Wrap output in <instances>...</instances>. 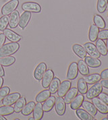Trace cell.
Segmentation results:
<instances>
[{
    "label": "cell",
    "instance_id": "obj_31",
    "mask_svg": "<svg viewBox=\"0 0 108 120\" xmlns=\"http://www.w3.org/2000/svg\"><path fill=\"white\" fill-rule=\"evenodd\" d=\"M51 96V93L49 90H45L39 93L36 97V101L37 103H43Z\"/></svg>",
    "mask_w": 108,
    "mask_h": 120
},
{
    "label": "cell",
    "instance_id": "obj_20",
    "mask_svg": "<svg viewBox=\"0 0 108 120\" xmlns=\"http://www.w3.org/2000/svg\"><path fill=\"white\" fill-rule=\"evenodd\" d=\"M83 101H84L83 95L82 94H79V95L77 94V96L70 103V108L73 110H76L77 109L81 107Z\"/></svg>",
    "mask_w": 108,
    "mask_h": 120
},
{
    "label": "cell",
    "instance_id": "obj_30",
    "mask_svg": "<svg viewBox=\"0 0 108 120\" xmlns=\"http://www.w3.org/2000/svg\"><path fill=\"white\" fill-rule=\"evenodd\" d=\"M35 105H36L35 103L33 101H31L28 103L26 104L25 106L24 107V108L21 111L22 114L23 115L27 116V115H29L31 113H32L33 109L35 107Z\"/></svg>",
    "mask_w": 108,
    "mask_h": 120
},
{
    "label": "cell",
    "instance_id": "obj_8",
    "mask_svg": "<svg viewBox=\"0 0 108 120\" xmlns=\"http://www.w3.org/2000/svg\"><path fill=\"white\" fill-rule=\"evenodd\" d=\"M20 94L18 93H14L12 94H8L5 98L2 100V103L4 105L11 106L14 103L20 98Z\"/></svg>",
    "mask_w": 108,
    "mask_h": 120
},
{
    "label": "cell",
    "instance_id": "obj_15",
    "mask_svg": "<svg viewBox=\"0 0 108 120\" xmlns=\"http://www.w3.org/2000/svg\"><path fill=\"white\" fill-rule=\"evenodd\" d=\"M20 19L19 12L16 10H14L10 14V16L9 19V26L11 28H16L18 26Z\"/></svg>",
    "mask_w": 108,
    "mask_h": 120
},
{
    "label": "cell",
    "instance_id": "obj_25",
    "mask_svg": "<svg viewBox=\"0 0 108 120\" xmlns=\"http://www.w3.org/2000/svg\"><path fill=\"white\" fill-rule=\"evenodd\" d=\"M78 71L81 73L82 76H87L89 74V66H87L85 61L84 60H79L78 62Z\"/></svg>",
    "mask_w": 108,
    "mask_h": 120
},
{
    "label": "cell",
    "instance_id": "obj_39",
    "mask_svg": "<svg viewBox=\"0 0 108 120\" xmlns=\"http://www.w3.org/2000/svg\"><path fill=\"white\" fill-rule=\"evenodd\" d=\"M98 38L101 40H105L108 38V30H102L99 32Z\"/></svg>",
    "mask_w": 108,
    "mask_h": 120
},
{
    "label": "cell",
    "instance_id": "obj_16",
    "mask_svg": "<svg viewBox=\"0 0 108 120\" xmlns=\"http://www.w3.org/2000/svg\"><path fill=\"white\" fill-rule=\"evenodd\" d=\"M82 107L84 108V109L86 111V112L89 113L93 117H95L97 115V109L95 107V105L93 103H91V102L85 101L82 102Z\"/></svg>",
    "mask_w": 108,
    "mask_h": 120
},
{
    "label": "cell",
    "instance_id": "obj_48",
    "mask_svg": "<svg viewBox=\"0 0 108 120\" xmlns=\"http://www.w3.org/2000/svg\"><path fill=\"white\" fill-rule=\"evenodd\" d=\"M28 120H35V119H34V117H30V118H28Z\"/></svg>",
    "mask_w": 108,
    "mask_h": 120
},
{
    "label": "cell",
    "instance_id": "obj_6",
    "mask_svg": "<svg viewBox=\"0 0 108 120\" xmlns=\"http://www.w3.org/2000/svg\"><path fill=\"white\" fill-rule=\"evenodd\" d=\"M86 52L91 57H95V58H99L101 55L99 53V51H97L96 46L93 43H86L84 45L83 47Z\"/></svg>",
    "mask_w": 108,
    "mask_h": 120
},
{
    "label": "cell",
    "instance_id": "obj_44",
    "mask_svg": "<svg viewBox=\"0 0 108 120\" xmlns=\"http://www.w3.org/2000/svg\"><path fill=\"white\" fill-rule=\"evenodd\" d=\"M5 75V72H4V70L3 68V67L1 66V64H0V76L3 77Z\"/></svg>",
    "mask_w": 108,
    "mask_h": 120
},
{
    "label": "cell",
    "instance_id": "obj_13",
    "mask_svg": "<svg viewBox=\"0 0 108 120\" xmlns=\"http://www.w3.org/2000/svg\"><path fill=\"white\" fill-rule=\"evenodd\" d=\"M4 34H5V38H7L11 42H16L18 43L21 40L22 37L20 35L18 34L17 33H14V31L11 30L10 29H6L4 30Z\"/></svg>",
    "mask_w": 108,
    "mask_h": 120
},
{
    "label": "cell",
    "instance_id": "obj_10",
    "mask_svg": "<svg viewBox=\"0 0 108 120\" xmlns=\"http://www.w3.org/2000/svg\"><path fill=\"white\" fill-rule=\"evenodd\" d=\"M54 78V73L53 70H46L45 73L43 75V78H42V86L43 88H47L49 87L50 83L51 82L52 80Z\"/></svg>",
    "mask_w": 108,
    "mask_h": 120
},
{
    "label": "cell",
    "instance_id": "obj_45",
    "mask_svg": "<svg viewBox=\"0 0 108 120\" xmlns=\"http://www.w3.org/2000/svg\"><path fill=\"white\" fill-rule=\"evenodd\" d=\"M3 84H4V78L0 76V88L2 87Z\"/></svg>",
    "mask_w": 108,
    "mask_h": 120
},
{
    "label": "cell",
    "instance_id": "obj_47",
    "mask_svg": "<svg viewBox=\"0 0 108 120\" xmlns=\"http://www.w3.org/2000/svg\"><path fill=\"white\" fill-rule=\"evenodd\" d=\"M106 47H107V49H108V38L107 39V43H106Z\"/></svg>",
    "mask_w": 108,
    "mask_h": 120
},
{
    "label": "cell",
    "instance_id": "obj_51",
    "mask_svg": "<svg viewBox=\"0 0 108 120\" xmlns=\"http://www.w3.org/2000/svg\"><path fill=\"white\" fill-rule=\"evenodd\" d=\"M107 114H108V117H108V113H107Z\"/></svg>",
    "mask_w": 108,
    "mask_h": 120
},
{
    "label": "cell",
    "instance_id": "obj_36",
    "mask_svg": "<svg viewBox=\"0 0 108 120\" xmlns=\"http://www.w3.org/2000/svg\"><path fill=\"white\" fill-rule=\"evenodd\" d=\"M108 0H98L97 1V11L99 13H103L107 10Z\"/></svg>",
    "mask_w": 108,
    "mask_h": 120
},
{
    "label": "cell",
    "instance_id": "obj_22",
    "mask_svg": "<svg viewBox=\"0 0 108 120\" xmlns=\"http://www.w3.org/2000/svg\"><path fill=\"white\" fill-rule=\"evenodd\" d=\"M95 46H96L97 51H99L100 55H102L103 56H105L108 55V49H107V47H106V44L104 43V41L103 40L100 39V38L97 39Z\"/></svg>",
    "mask_w": 108,
    "mask_h": 120
},
{
    "label": "cell",
    "instance_id": "obj_5",
    "mask_svg": "<svg viewBox=\"0 0 108 120\" xmlns=\"http://www.w3.org/2000/svg\"><path fill=\"white\" fill-rule=\"evenodd\" d=\"M22 9L24 11L39 13L41 10V7L35 2H25L22 5Z\"/></svg>",
    "mask_w": 108,
    "mask_h": 120
},
{
    "label": "cell",
    "instance_id": "obj_43",
    "mask_svg": "<svg viewBox=\"0 0 108 120\" xmlns=\"http://www.w3.org/2000/svg\"><path fill=\"white\" fill-rule=\"evenodd\" d=\"M100 83L103 87L108 89V79H102Z\"/></svg>",
    "mask_w": 108,
    "mask_h": 120
},
{
    "label": "cell",
    "instance_id": "obj_2",
    "mask_svg": "<svg viewBox=\"0 0 108 120\" xmlns=\"http://www.w3.org/2000/svg\"><path fill=\"white\" fill-rule=\"evenodd\" d=\"M103 86H101V83L98 82L89 88V90H87L86 93V98L88 99H92L94 97H97L99 94L102 92Z\"/></svg>",
    "mask_w": 108,
    "mask_h": 120
},
{
    "label": "cell",
    "instance_id": "obj_33",
    "mask_svg": "<svg viewBox=\"0 0 108 120\" xmlns=\"http://www.w3.org/2000/svg\"><path fill=\"white\" fill-rule=\"evenodd\" d=\"M26 103H27V101H26L25 97H21L19 98L16 102L15 106L14 107V111L16 113H20L22 110V109L24 108V107L25 106Z\"/></svg>",
    "mask_w": 108,
    "mask_h": 120
},
{
    "label": "cell",
    "instance_id": "obj_17",
    "mask_svg": "<svg viewBox=\"0 0 108 120\" xmlns=\"http://www.w3.org/2000/svg\"><path fill=\"white\" fill-rule=\"evenodd\" d=\"M78 93V88L75 87L70 88V90L67 92L64 96L65 97L64 100L66 104H70L72 102V101L77 96Z\"/></svg>",
    "mask_w": 108,
    "mask_h": 120
},
{
    "label": "cell",
    "instance_id": "obj_32",
    "mask_svg": "<svg viewBox=\"0 0 108 120\" xmlns=\"http://www.w3.org/2000/svg\"><path fill=\"white\" fill-rule=\"evenodd\" d=\"M78 90L82 94H86L88 90L87 83L85 80L84 78H80L78 81Z\"/></svg>",
    "mask_w": 108,
    "mask_h": 120
},
{
    "label": "cell",
    "instance_id": "obj_50",
    "mask_svg": "<svg viewBox=\"0 0 108 120\" xmlns=\"http://www.w3.org/2000/svg\"><path fill=\"white\" fill-rule=\"evenodd\" d=\"M107 9L108 10V4H107Z\"/></svg>",
    "mask_w": 108,
    "mask_h": 120
},
{
    "label": "cell",
    "instance_id": "obj_18",
    "mask_svg": "<svg viewBox=\"0 0 108 120\" xmlns=\"http://www.w3.org/2000/svg\"><path fill=\"white\" fill-rule=\"evenodd\" d=\"M33 117L35 120H40L43 118V105L41 103H38L35 105V107L33 109Z\"/></svg>",
    "mask_w": 108,
    "mask_h": 120
},
{
    "label": "cell",
    "instance_id": "obj_28",
    "mask_svg": "<svg viewBox=\"0 0 108 120\" xmlns=\"http://www.w3.org/2000/svg\"><path fill=\"white\" fill-rule=\"evenodd\" d=\"M16 61V58L13 56H5L0 57V64L3 66H10L14 64Z\"/></svg>",
    "mask_w": 108,
    "mask_h": 120
},
{
    "label": "cell",
    "instance_id": "obj_23",
    "mask_svg": "<svg viewBox=\"0 0 108 120\" xmlns=\"http://www.w3.org/2000/svg\"><path fill=\"white\" fill-rule=\"evenodd\" d=\"M72 49L74 53L81 59H85V57L86 56V52L85 49L80 45L78 44L74 45L72 47Z\"/></svg>",
    "mask_w": 108,
    "mask_h": 120
},
{
    "label": "cell",
    "instance_id": "obj_1",
    "mask_svg": "<svg viewBox=\"0 0 108 120\" xmlns=\"http://www.w3.org/2000/svg\"><path fill=\"white\" fill-rule=\"evenodd\" d=\"M20 48V45L16 42H12L4 45L0 48V57L14 54Z\"/></svg>",
    "mask_w": 108,
    "mask_h": 120
},
{
    "label": "cell",
    "instance_id": "obj_34",
    "mask_svg": "<svg viewBox=\"0 0 108 120\" xmlns=\"http://www.w3.org/2000/svg\"><path fill=\"white\" fill-rule=\"evenodd\" d=\"M93 21H94L95 24L99 28L103 29V28H105V20H104V19L101 16L95 14V16H94V18H93Z\"/></svg>",
    "mask_w": 108,
    "mask_h": 120
},
{
    "label": "cell",
    "instance_id": "obj_24",
    "mask_svg": "<svg viewBox=\"0 0 108 120\" xmlns=\"http://www.w3.org/2000/svg\"><path fill=\"white\" fill-rule=\"evenodd\" d=\"M99 32V29L95 24H92L89 29V38L91 42H95L98 38V34Z\"/></svg>",
    "mask_w": 108,
    "mask_h": 120
},
{
    "label": "cell",
    "instance_id": "obj_35",
    "mask_svg": "<svg viewBox=\"0 0 108 120\" xmlns=\"http://www.w3.org/2000/svg\"><path fill=\"white\" fill-rule=\"evenodd\" d=\"M14 112V107L8 105H4L0 107V115L3 116H6L12 114Z\"/></svg>",
    "mask_w": 108,
    "mask_h": 120
},
{
    "label": "cell",
    "instance_id": "obj_26",
    "mask_svg": "<svg viewBox=\"0 0 108 120\" xmlns=\"http://www.w3.org/2000/svg\"><path fill=\"white\" fill-rule=\"evenodd\" d=\"M76 113L78 118L81 120H94L93 117L87 113L85 109H77L76 111Z\"/></svg>",
    "mask_w": 108,
    "mask_h": 120
},
{
    "label": "cell",
    "instance_id": "obj_11",
    "mask_svg": "<svg viewBox=\"0 0 108 120\" xmlns=\"http://www.w3.org/2000/svg\"><path fill=\"white\" fill-rule=\"evenodd\" d=\"M78 64L76 62H72L68 68V70L67 73V78L68 80H74L78 76Z\"/></svg>",
    "mask_w": 108,
    "mask_h": 120
},
{
    "label": "cell",
    "instance_id": "obj_4",
    "mask_svg": "<svg viewBox=\"0 0 108 120\" xmlns=\"http://www.w3.org/2000/svg\"><path fill=\"white\" fill-rule=\"evenodd\" d=\"M93 104L95 105L98 111L102 114H107L108 113V105L104 103L99 97H94L91 99Z\"/></svg>",
    "mask_w": 108,
    "mask_h": 120
},
{
    "label": "cell",
    "instance_id": "obj_41",
    "mask_svg": "<svg viewBox=\"0 0 108 120\" xmlns=\"http://www.w3.org/2000/svg\"><path fill=\"white\" fill-rule=\"evenodd\" d=\"M101 79H108V69L103 70L100 74Z\"/></svg>",
    "mask_w": 108,
    "mask_h": 120
},
{
    "label": "cell",
    "instance_id": "obj_3",
    "mask_svg": "<svg viewBox=\"0 0 108 120\" xmlns=\"http://www.w3.org/2000/svg\"><path fill=\"white\" fill-rule=\"evenodd\" d=\"M18 0H11L7 4H5L1 8V14L3 15H9L12 12L16 10L18 6Z\"/></svg>",
    "mask_w": 108,
    "mask_h": 120
},
{
    "label": "cell",
    "instance_id": "obj_12",
    "mask_svg": "<svg viewBox=\"0 0 108 120\" xmlns=\"http://www.w3.org/2000/svg\"><path fill=\"white\" fill-rule=\"evenodd\" d=\"M71 88V82L68 80H64L60 83L59 88L58 90V95L60 97H64L65 94Z\"/></svg>",
    "mask_w": 108,
    "mask_h": 120
},
{
    "label": "cell",
    "instance_id": "obj_40",
    "mask_svg": "<svg viewBox=\"0 0 108 120\" xmlns=\"http://www.w3.org/2000/svg\"><path fill=\"white\" fill-rule=\"evenodd\" d=\"M99 98H100L101 101H103L104 103H105L108 105V94H106V93H100L99 94Z\"/></svg>",
    "mask_w": 108,
    "mask_h": 120
},
{
    "label": "cell",
    "instance_id": "obj_21",
    "mask_svg": "<svg viewBox=\"0 0 108 120\" xmlns=\"http://www.w3.org/2000/svg\"><path fill=\"white\" fill-rule=\"evenodd\" d=\"M55 103V97L52 96L49 97L43 105V109L45 112H49L51 109L54 108Z\"/></svg>",
    "mask_w": 108,
    "mask_h": 120
},
{
    "label": "cell",
    "instance_id": "obj_9",
    "mask_svg": "<svg viewBox=\"0 0 108 120\" xmlns=\"http://www.w3.org/2000/svg\"><path fill=\"white\" fill-rule=\"evenodd\" d=\"M47 70V65L45 63L41 62L40 63L37 67L35 68L34 71V77L37 80H41L43 78V75Z\"/></svg>",
    "mask_w": 108,
    "mask_h": 120
},
{
    "label": "cell",
    "instance_id": "obj_29",
    "mask_svg": "<svg viewBox=\"0 0 108 120\" xmlns=\"http://www.w3.org/2000/svg\"><path fill=\"white\" fill-rule=\"evenodd\" d=\"M60 80L58 78H54L51 82L50 83L49 87V92L51 94H55L56 92H58V90L59 88V85H60Z\"/></svg>",
    "mask_w": 108,
    "mask_h": 120
},
{
    "label": "cell",
    "instance_id": "obj_52",
    "mask_svg": "<svg viewBox=\"0 0 108 120\" xmlns=\"http://www.w3.org/2000/svg\"></svg>",
    "mask_w": 108,
    "mask_h": 120
},
{
    "label": "cell",
    "instance_id": "obj_14",
    "mask_svg": "<svg viewBox=\"0 0 108 120\" xmlns=\"http://www.w3.org/2000/svg\"><path fill=\"white\" fill-rule=\"evenodd\" d=\"M31 18V14L29 11H25L22 14L19 19V23L18 25L20 26V27L22 29H24L27 27L28 22L30 21Z\"/></svg>",
    "mask_w": 108,
    "mask_h": 120
},
{
    "label": "cell",
    "instance_id": "obj_46",
    "mask_svg": "<svg viewBox=\"0 0 108 120\" xmlns=\"http://www.w3.org/2000/svg\"><path fill=\"white\" fill-rule=\"evenodd\" d=\"M0 120H6V119H5L3 115H0Z\"/></svg>",
    "mask_w": 108,
    "mask_h": 120
},
{
    "label": "cell",
    "instance_id": "obj_27",
    "mask_svg": "<svg viewBox=\"0 0 108 120\" xmlns=\"http://www.w3.org/2000/svg\"><path fill=\"white\" fill-rule=\"evenodd\" d=\"M85 80L86 81V82L89 84H95L99 81L101 80V76L98 74H93L91 75H87L85 76L84 78Z\"/></svg>",
    "mask_w": 108,
    "mask_h": 120
},
{
    "label": "cell",
    "instance_id": "obj_49",
    "mask_svg": "<svg viewBox=\"0 0 108 120\" xmlns=\"http://www.w3.org/2000/svg\"><path fill=\"white\" fill-rule=\"evenodd\" d=\"M102 120H108V117H104V118H103Z\"/></svg>",
    "mask_w": 108,
    "mask_h": 120
},
{
    "label": "cell",
    "instance_id": "obj_37",
    "mask_svg": "<svg viewBox=\"0 0 108 120\" xmlns=\"http://www.w3.org/2000/svg\"><path fill=\"white\" fill-rule=\"evenodd\" d=\"M9 16L8 15H3L0 18V30L4 31L9 24Z\"/></svg>",
    "mask_w": 108,
    "mask_h": 120
},
{
    "label": "cell",
    "instance_id": "obj_42",
    "mask_svg": "<svg viewBox=\"0 0 108 120\" xmlns=\"http://www.w3.org/2000/svg\"><path fill=\"white\" fill-rule=\"evenodd\" d=\"M5 42V36L4 33L0 34V48L4 45Z\"/></svg>",
    "mask_w": 108,
    "mask_h": 120
},
{
    "label": "cell",
    "instance_id": "obj_7",
    "mask_svg": "<svg viewBox=\"0 0 108 120\" xmlns=\"http://www.w3.org/2000/svg\"><path fill=\"white\" fill-rule=\"evenodd\" d=\"M55 111L57 113L62 116L64 115L66 112V103L64 100L62 98V97H58L55 98Z\"/></svg>",
    "mask_w": 108,
    "mask_h": 120
},
{
    "label": "cell",
    "instance_id": "obj_38",
    "mask_svg": "<svg viewBox=\"0 0 108 120\" xmlns=\"http://www.w3.org/2000/svg\"><path fill=\"white\" fill-rule=\"evenodd\" d=\"M10 89L8 86H4L0 88V101H1L10 93Z\"/></svg>",
    "mask_w": 108,
    "mask_h": 120
},
{
    "label": "cell",
    "instance_id": "obj_19",
    "mask_svg": "<svg viewBox=\"0 0 108 120\" xmlns=\"http://www.w3.org/2000/svg\"><path fill=\"white\" fill-rule=\"evenodd\" d=\"M85 61L87 66L93 68H99L101 66V61L100 60H98V58H95L91 56H86L85 57Z\"/></svg>",
    "mask_w": 108,
    "mask_h": 120
}]
</instances>
